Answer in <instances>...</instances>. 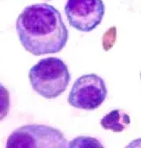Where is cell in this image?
<instances>
[{
    "instance_id": "1",
    "label": "cell",
    "mask_w": 141,
    "mask_h": 148,
    "mask_svg": "<svg viewBox=\"0 0 141 148\" xmlns=\"http://www.w3.org/2000/svg\"><path fill=\"white\" fill-rule=\"evenodd\" d=\"M16 30L24 49L35 56L61 51L69 39L60 12L43 3L25 7L16 21Z\"/></svg>"
},
{
    "instance_id": "2",
    "label": "cell",
    "mask_w": 141,
    "mask_h": 148,
    "mask_svg": "<svg viewBox=\"0 0 141 148\" xmlns=\"http://www.w3.org/2000/svg\"><path fill=\"white\" fill-rule=\"evenodd\" d=\"M28 77L33 90L48 99L59 97L66 90L71 81L67 65L57 57L39 60L30 69Z\"/></svg>"
},
{
    "instance_id": "3",
    "label": "cell",
    "mask_w": 141,
    "mask_h": 148,
    "mask_svg": "<svg viewBox=\"0 0 141 148\" xmlns=\"http://www.w3.org/2000/svg\"><path fill=\"white\" fill-rule=\"evenodd\" d=\"M63 134L57 129L42 124H29L18 128L7 138V148L68 147Z\"/></svg>"
},
{
    "instance_id": "4",
    "label": "cell",
    "mask_w": 141,
    "mask_h": 148,
    "mask_svg": "<svg viewBox=\"0 0 141 148\" xmlns=\"http://www.w3.org/2000/svg\"><path fill=\"white\" fill-rule=\"evenodd\" d=\"M107 95L106 84L101 76L96 74L83 75L74 82L68 103L78 109L94 110L105 101Z\"/></svg>"
},
{
    "instance_id": "5",
    "label": "cell",
    "mask_w": 141,
    "mask_h": 148,
    "mask_svg": "<svg viewBox=\"0 0 141 148\" xmlns=\"http://www.w3.org/2000/svg\"><path fill=\"white\" fill-rule=\"evenodd\" d=\"M65 12L73 29L81 32H91L101 23L105 5L102 0H67Z\"/></svg>"
},
{
    "instance_id": "6",
    "label": "cell",
    "mask_w": 141,
    "mask_h": 148,
    "mask_svg": "<svg viewBox=\"0 0 141 148\" xmlns=\"http://www.w3.org/2000/svg\"><path fill=\"white\" fill-rule=\"evenodd\" d=\"M101 126L106 130L123 132L131 123V118L123 110L115 109L104 115L101 120Z\"/></svg>"
},
{
    "instance_id": "7",
    "label": "cell",
    "mask_w": 141,
    "mask_h": 148,
    "mask_svg": "<svg viewBox=\"0 0 141 148\" xmlns=\"http://www.w3.org/2000/svg\"><path fill=\"white\" fill-rule=\"evenodd\" d=\"M10 92L0 83V121L4 120L10 111Z\"/></svg>"
},
{
    "instance_id": "8",
    "label": "cell",
    "mask_w": 141,
    "mask_h": 148,
    "mask_svg": "<svg viewBox=\"0 0 141 148\" xmlns=\"http://www.w3.org/2000/svg\"><path fill=\"white\" fill-rule=\"evenodd\" d=\"M68 147H104L99 140L94 138L78 137L71 141Z\"/></svg>"
},
{
    "instance_id": "9",
    "label": "cell",
    "mask_w": 141,
    "mask_h": 148,
    "mask_svg": "<svg viewBox=\"0 0 141 148\" xmlns=\"http://www.w3.org/2000/svg\"><path fill=\"white\" fill-rule=\"evenodd\" d=\"M127 147H141V138L132 141L127 145Z\"/></svg>"
},
{
    "instance_id": "10",
    "label": "cell",
    "mask_w": 141,
    "mask_h": 148,
    "mask_svg": "<svg viewBox=\"0 0 141 148\" xmlns=\"http://www.w3.org/2000/svg\"><path fill=\"white\" fill-rule=\"evenodd\" d=\"M140 78H141V73H140Z\"/></svg>"
},
{
    "instance_id": "11",
    "label": "cell",
    "mask_w": 141,
    "mask_h": 148,
    "mask_svg": "<svg viewBox=\"0 0 141 148\" xmlns=\"http://www.w3.org/2000/svg\"><path fill=\"white\" fill-rule=\"evenodd\" d=\"M48 1H49V0H48Z\"/></svg>"
}]
</instances>
